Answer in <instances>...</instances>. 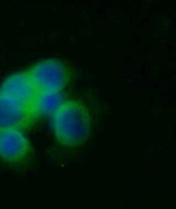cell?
<instances>
[{
	"instance_id": "4",
	"label": "cell",
	"mask_w": 176,
	"mask_h": 209,
	"mask_svg": "<svg viewBox=\"0 0 176 209\" xmlns=\"http://www.w3.org/2000/svg\"><path fill=\"white\" fill-rule=\"evenodd\" d=\"M0 95L31 111V104L38 93L30 75L25 70L15 72L6 77L0 85Z\"/></svg>"
},
{
	"instance_id": "3",
	"label": "cell",
	"mask_w": 176,
	"mask_h": 209,
	"mask_svg": "<svg viewBox=\"0 0 176 209\" xmlns=\"http://www.w3.org/2000/svg\"><path fill=\"white\" fill-rule=\"evenodd\" d=\"M32 155V145L23 130L9 129L0 132V161L9 165L26 163Z\"/></svg>"
},
{
	"instance_id": "6",
	"label": "cell",
	"mask_w": 176,
	"mask_h": 209,
	"mask_svg": "<svg viewBox=\"0 0 176 209\" xmlns=\"http://www.w3.org/2000/svg\"><path fill=\"white\" fill-rule=\"evenodd\" d=\"M64 96L62 93H45L38 94L31 104V114L34 120L43 117L52 116L64 102Z\"/></svg>"
},
{
	"instance_id": "2",
	"label": "cell",
	"mask_w": 176,
	"mask_h": 209,
	"mask_svg": "<svg viewBox=\"0 0 176 209\" xmlns=\"http://www.w3.org/2000/svg\"><path fill=\"white\" fill-rule=\"evenodd\" d=\"M26 70L38 94L62 93L70 80V68L58 59L41 60Z\"/></svg>"
},
{
	"instance_id": "5",
	"label": "cell",
	"mask_w": 176,
	"mask_h": 209,
	"mask_svg": "<svg viewBox=\"0 0 176 209\" xmlns=\"http://www.w3.org/2000/svg\"><path fill=\"white\" fill-rule=\"evenodd\" d=\"M34 121L30 110L0 95V132L9 129L23 130Z\"/></svg>"
},
{
	"instance_id": "1",
	"label": "cell",
	"mask_w": 176,
	"mask_h": 209,
	"mask_svg": "<svg viewBox=\"0 0 176 209\" xmlns=\"http://www.w3.org/2000/svg\"><path fill=\"white\" fill-rule=\"evenodd\" d=\"M94 128L89 107L81 100L65 99L52 115V130L62 146L74 149L85 144Z\"/></svg>"
}]
</instances>
